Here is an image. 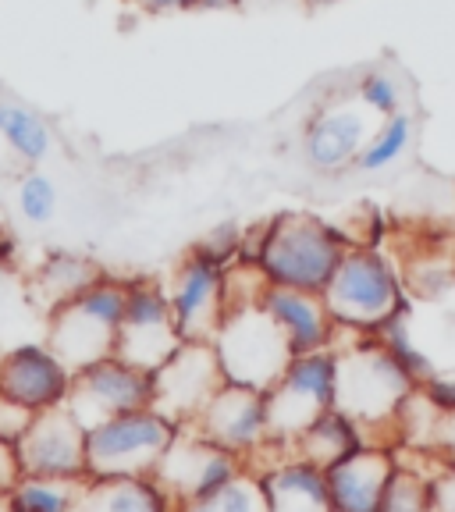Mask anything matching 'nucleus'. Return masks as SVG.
I'll use <instances>...</instances> for the list:
<instances>
[{
    "instance_id": "obj_1",
    "label": "nucleus",
    "mask_w": 455,
    "mask_h": 512,
    "mask_svg": "<svg viewBox=\"0 0 455 512\" xmlns=\"http://www.w3.org/2000/svg\"><path fill=\"white\" fill-rule=\"evenodd\" d=\"M349 249L342 228L328 224L324 217L285 210L256 232V246H242L239 260L260 267L271 285L324 292Z\"/></svg>"
},
{
    "instance_id": "obj_2",
    "label": "nucleus",
    "mask_w": 455,
    "mask_h": 512,
    "mask_svg": "<svg viewBox=\"0 0 455 512\" xmlns=\"http://www.w3.org/2000/svg\"><path fill=\"white\" fill-rule=\"evenodd\" d=\"M320 296L342 331L377 335L395 313L406 310V278L377 246H352Z\"/></svg>"
},
{
    "instance_id": "obj_3",
    "label": "nucleus",
    "mask_w": 455,
    "mask_h": 512,
    "mask_svg": "<svg viewBox=\"0 0 455 512\" xmlns=\"http://www.w3.org/2000/svg\"><path fill=\"white\" fill-rule=\"evenodd\" d=\"M335 356H338L335 406L345 416H352L363 427V434L370 427H395L399 409L420 388L409 377V370L374 335H356V342H349L345 349H335Z\"/></svg>"
},
{
    "instance_id": "obj_4",
    "label": "nucleus",
    "mask_w": 455,
    "mask_h": 512,
    "mask_svg": "<svg viewBox=\"0 0 455 512\" xmlns=\"http://www.w3.org/2000/svg\"><path fill=\"white\" fill-rule=\"evenodd\" d=\"M128 303V281L104 274L100 281L79 292L72 303L57 306L47 317V338L43 342L64 360V367L82 370L114 356L121 317Z\"/></svg>"
},
{
    "instance_id": "obj_5",
    "label": "nucleus",
    "mask_w": 455,
    "mask_h": 512,
    "mask_svg": "<svg viewBox=\"0 0 455 512\" xmlns=\"http://www.w3.org/2000/svg\"><path fill=\"white\" fill-rule=\"evenodd\" d=\"M178 431L153 406L111 416L86 431V477H153Z\"/></svg>"
},
{
    "instance_id": "obj_6",
    "label": "nucleus",
    "mask_w": 455,
    "mask_h": 512,
    "mask_svg": "<svg viewBox=\"0 0 455 512\" xmlns=\"http://www.w3.org/2000/svg\"><path fill=\"white\" fill-rule=\"evenodd\" d=\"M338 399V356L335 349L292 356L285 374L267 388V434L271 445L292 452L306 427L335 409Z\"/></svg>"
},
{
    "instance_id": "obj_7",
    "label": "nucleus",
    "mask_w": 455,
    "mask_h": 512,
    "mask_svg": "<svg viewBox=\"0 0 455 512\" xmlns=\"http://www.w3.org/2000/svg\"><path fill=\"white\" fill-rule=\"evenodd\" d=\"M214 349L228 381L249 384L260 392H267L292 363V349H288L285 335L260 303L239 306L228 313L214 338Z\"/></svg>"
},
{
    "instance_id": "obj_8",
    "label": "nucleus",
    "mask_w": 455,
    "mask_h": 512,
    "mask_svg": "<svg viewBox=\"0 0 455 512\" xmlns=\"http://www.w3.org/2000/svg\"><path fill=\"white\" fill-rule=\"evenodd\" d=\"M164 292L182 342H214L228 317V264L203 246L189 249L175 264Z\"/></svg>"
},
{
    "instance_id": "obj_9",
    "label": "nucleus",
    "mask_w": 455,
    "mask_h": 512,
    "mask_svg": "<svg viewBox=\"0 0 455 512\" xmlns=\"http://www.w3.org/2000/svg\"><path fill=\"white\" fill-rule=\"evenodd\" d=\"M178 345H182V335H178L175 317H171L164 285H157V281H128V303L125 317H121L114 356L153 374L175 356Z\"/></svg>"
},
{
    "instance_id": "obj_10",
    "label": "nucleus",
    "mask_w": 455,
    "mask_h": 512,
    "mask_svg": "<svg viewBox=\"0 0 455 512\" xmlns=\"http://www.w3.org/2000/svg\"><path fill=\"white\" fill-rule=\"evenodd\" d=\"M242 470H249V463L242 456L207 441L200 431H192V427H182L175 434V441H171V448L164 452V459L157 463L153 477H157V484L178 505H185L221 491Z\"/></svg>"
},
{
    "instance_id": "obj_11",
    "label": "nucleus",
    "mask_w": 455,
    "mask_h": 512,
    "mask_svg": "<svg viewBox=\"0 0 455 512\" xmlns=\"http://www.w3.org/2000/svg\"><path fill=\"white\" fill-rule=\"evenodd\" d=\"M228 381L214 342H182L160 370H153V409L171 424L189 427Z\"/></svg>"
},
{
    "instance_id": "obj_12",
    "label": "nucleus",
    "mask_w": 455,
    "mask_h": 512,
    "mask_svg": "<svg viewBox=\"0 0 455 512\" xmlns=\"http://www.w3.org/2000/svg\"><path fill=\"white\" fill-rule=\"evenodd\" d=\"M64 406L72 409L79 424L89 431L111 416L153 406V374L118 360V356H107V360L75 370L72 392Z\"/></svg>"
},
{
    "instance_id": "obj_13",
    "label": "nucleus",
    "mask_w": 455,
    "mask_h": 512,
    "mask_svg": "<svg viewBox=\"0 0 455 512\" xmlns=\"http://www.w3.org/2000/svg\"><path fill=\"white\" fill-rule=\"evenodd\" d=\"M22 477L86 480V427L68 406L32 416L29 431L15 445Z\"/></svg>"
},
{
    "instance_id": "obj_14",
    "label": "nucleus",
    "mask_w": 455,
    "mask_h": 512,
    "mask_svg": "<svg viewBox=\"0 0 455 512\" xmlns=\"http://www.w3.org/2000/svg\"><path fill=\"white\" fill-rule=\"evenodd\" d=\"M189 427L249 463L253 456L271 448V434H267V392L249 388V384L224 381L214 399L207 402V409Z\"/></svg>"
},
{
    "instance_id": "obj_15",
    "label": "nucleus",
    "mask_w": 455,
    "mask_h": 512,
    "mask_svg": "<svg viewBox=\"0 0 455 512\" xmlns=\"http://www.w3.org/2000/svg\"><path fill=\"white\" fill-rule=\"evenodd\" d=\"M72 370L47 342H18L0 352V395L15 399L18 406L43 413L68 402Z\"/></svg>"
},
{
    "instance_id": "obj_16",
    "label": "nucleus",
    "mask_w": 455,
    "mask_h": 512,
    "mask_svg": "<svg viewBox=\"0 0 455 512\" xmlns=\"http://www.w3.org/2000/svg\"><path fill=\"white\" fill-rule=\"evenodd\" d=\"M370 114L360 104H331L320 107L303 132L306 164L324 175H338L345 168H356L363 146L370 139Z\"/></svg>"
},
{
    "instance_id": "obj_17",
    "label": "nucleus",
    "mask_w": 455,
    "mask_h": 512,
    "mask_svg": "<svg viewBox=\"0 0 455 512\" xmlns=\"http://www.w3.org/2000/svg\"><path fill=\"white\" fill-rule=\"evenodd\" d=\"M260 306L271 313V320L281 328V335H285L292 356L335 349L338 324H335V317H331L328 303H324L320 292L267 285L264 296H260Z\"/></svg>"
},
{
    "instance_id": "obj_18",
    "label": "nucleus",
    "mask_w": 455,
    "mask_h": 512,
    "mask_svg": "<svg viewBox=\"0 0 455 512\" xmlns=\"http://www.w3.org/2000/svg\"><path fill=\"white\" fill-rule=\"evenodd\" d=\"M395 448L363 445L328 473V491L335 512H381V498L395 473Z\"/></svg>"
},
{
    "instance_id": "obj_19",
    "label": "nucleus",
    "mask_w": 455,
    "mask_h": 512,
    "mask_svg": "<svg viewBox=\"0 0 455 512\" xmlns=\"http://www.w3.org/2000/svg\"><path fill=\"white\" fill-rule=\"evenodd\" d=\"M267 491V512H335L328 491V473L299 456H281L260 466Z\"/></svg>"
},
{
    "instance_id": "obj_20",
    "label": "nucleus",
    "mask_w": 455,
    "mask_h": 512,
    "mask_svg": "<svg viewBox=\"0 0 455 512\" xmlns=\"http://www.w3.org/2000/svg\"><path fill=\"white\" fill-rule=\"evenodd\" d=\"M104 278V267L89 260L82 253H50L36 274L25 285V296H29V306L36 313H43V320L57 310V306L72 303L79 292H86L93 281Z\"/></svg>"
},
{
    "instance_id": "obj_21",
    "label": "nucleus",
    "mask_w": 455,
    "mask_h": 512,
    "mask_svg": "<svg viewBox=\"0 0 455 512\" xmlns=\"http://www.w3.org/2000/svg\"><path fill=\"white\" fill-rule=\"evenodd\" d=\"M75 512H178L157 477H86Z\"/></svg>"
},
{
    "instance_id": "obj_22",
    "label": "nucleus",
    "mask_w": 455,
    "mask_h": 512,
    "mask_svg": "<svg viewBox=\"0 0 455 512\" xmlns=\"http://www.w3.org/2000/svg\"><path fill=\"white\" fill-rule=\"evenodd\" d=\"M363 445H370L363 427L335 406L324 416H317V420L299 434L296 445H292V456L306 459V463L320 466V470H331V466L342 463L345 456H352V452Z\"/></svg>"
},
{
    "instance_id": "obj_23",
    "label": "nucleus",
    "mask_w": 455,
    "mask_h": 512,
    "mask_svg": "<svg viewBox=\"0 0 455 512\" xmlns=\"http://www.w3.org/2000/svg\"><path fill=\"white\" fill-rule=\"evenodd\" d=\"M413 136H416V118L406 107L388 114V118H381L374 132H370L360 160H356V171H388L409 153Z\"/></svg>"
},
{
    "instance_id": "obj_24",
    "label": "nucleus",
    "mask_w": 455,
    "mask_h": 512,
    "mask_svg": "<svg viewBox=\"0 0 455 512\" xmlns=\"http://www.w3.org/2000/svg\"><path fill=\"white\" fill-rule=\"evenodd\" d=\"M82 480L22 477L8 495L11 512H75Z\"/></svg>"
},
{
    "instance_id": "obj_25",
    "label": "nucleus",
    "mask_w": 455,
    "mask_h": 512,
    "mask_svg": "<svg viewBox=\"0 0 455 512\" xmlns=\"http://www.w3.org/2000/svg\"><path fill=\"white\" fill-rule=\"evenodd\" d=\"M395 459H399V452H395ZM438 473H427L399 459L388 488H384L381 512H434V480H438Z\"/></svg>"
},
{
    "instance_id": "obj_26",
    "label": "nucleus",
    "mask_w": 455,
    "mask_h": 512,
    "mask_svg": "<svg viewBox=\"0 0 455 512\" xmlns=\"http://www.w3.org/2000/svg\"><path fill=\"white\" fill-rule=\"evenodd\" d=\"M178 512H267V491L256 470H242L221 491L178 505Z\"/></svg>"
},
{
    "instance_id": "obj_27",
    "label": "nucleus",
    "mask_w": 455,
    "mask_h": 512,
    "mask_svg": "<svg viewBox=\"0 0 455 512\" xmlns=\"http://www.w3.org/2000/svg\"><path fill=\"white\" fill-rule=\"evenodd\" d=\"M0 136L25 164H40L43 157L54 146V136H50V125L29 107H8V118H4V128Z\"/></svg>"
},
{
    "instance_id": "obj_28",
    "label": "nucleus",
    "mask_w": 455,
    "mask_h": 512,
    "mask_svg": "<svg viewBox=\"0 0 455 512\" xmlns=\"http://www.w3.org/2000/svg\"><path fill=\"white\" fill-rule=\"evenodd\" d=\"M356 104L370 118H388V114L402 111V89L388 72H367L356 82Z\"/></svg>"
},
{
    "instance_id": "obj_29",
    "label": "nucleus",
    "mask_w": 455,
    "mask_h": 512,
    "mask_svg": "<svg viewBox=\"0 0 455 512\" xmlns=\"http://www.w3.org/2000/svg\"><path fill=\"white\" fill-rule=\"evenodd\" d=\"M18 210L29 224H47L57 214V185L43 171H29L18 182Z\"/></svg>"
},
{
    "instance_id": "obj_30",
    "label": "nucleus",
    "mask_w": 455,
    "mask_h": 512,
    "mask_svg": "<svg viewBox=\"0 0 455 512\" xmlns=\"http://www.w3.org/2000/svg\"><path fill=\"white\" fill-rule=\"evenodd\" d=\"M427 456L438 459V466H455V406H441L434 438L427 445Z\"/></svg>"
},
{
    "instance_id": "obj_31",
    "label": "nucleus",
    "mask_w": 455,
    "mask_h": 512,
    "mask_svg": "<svg viewBox=\"0 0 455 512\" xmlns=\"http://www.w3.org/2000/svg\"><path fill=\"white\" fill-rule=\"evenodd\" d=\"M32 409L18 406L15 399H8V395H0V441H8V445H18V438H22L25 431H29L32 424Z\"/></svg>"
},
{
    "instance_id": "obj_32",
    "label": "nucleus",
    "mask_w": 455,
    "mask_h": 512,
    "mask_svg": "<svg viewBox=\"0 0 455 512\" xmlns=\"http://www.w3.org/2000/svg\"><path fill=\"white\" fill-rule=\"evenodd\" d=\"M18 480H22V463H18L15 445L0 441V498H8Z\"/></svg>"
},
{
    "instance_id": "obj_33",
    "label": "nucleus",
    "mask_w": 455,
    "mask_h": 512,
    "mask_svg": "<svg viewBox=\"0 0 455 512\" xmlns=\"http://www.w3.org/2000/svg\"><path fill=\"white\" fill-rule=\"evenodd\" d=\"M434 512H455V466H445L434 480Z\"/></svg>"
},
{
    "instance_id": "obj_34",
    "label": "nucleus",
    "mask_w": 455,
    "mask_h": 512,
    "mask_svg": "<svg viewBox=\"0 0 455 512\" xmlns=\"http://www.w3.org/2000/svg\"><path fill=\"white\" fill-rule=\"evenodd\" d=\"M146 15H178V11H196L203 8V0H132Z\"/></svg>"
},
{
    "instance_id": "obj_35",
    "label": "nucleus",
    "mask_w": 455,
    "mask_h": 512,
    "mask_svg": "<svg viewBox=\"0 0 455 512\" xmlns=\"http://www.w3.org/2000/svg\"><path fill=\"white\" fill-rule=\"evenodd\" d=\"M427 395H431L438 406H455V381H445V377H431V381L424 384Z\"/></svg>"
},
{
    "instance_id": "obj_36",
    "label": "nucleus",
    "mask_w": 455,
    "mask_h": 512,
    "mask_svg": "<svg viewBox=\"0 0 455 512\" xmlns=\"http://www.w3.org/2000/svg\"><path fill=\"white\" fill-rule=\"evenodd\" d=\"M306 4H313V8H328V4H338V0H306Z\"/></svg>"
},
{
    "instance_id": "obj_37",
    "label": "nucleus",
    "mask_w": 455,
    "mask_h": 512,
    "mask_svg": "<svg viewBox=\"0 0 455 512\" xmlns=\"http://www.w3.org/2000/svg\"><path fill=\"white\" fill-rule=\"evenodd\" d=\"M8 242H11V235L4 232V224H0V246H8Z\"/></svg>"
},
{
    "instance_id": "obj_38",
    "label": "nucleus",
    "mask_w": 455,
    "mask_h": 512,
    "mask_svg": "<svg viewBox=\"0 0 455 512\" xmlns=\"http://www.w3.org/2000/svg\"><path fill=\"white\" fill-rule=\"evenodd\" d=\"M4 118H8V104H0V128H4Z\"/></svg>"
},
{
    "instance_id": "obj_39",
    "label": "nucleus",
    "mask_w": 455,
    "mask_h": 512,
    "mask_svg": "<svg viewBox=\"0 0 455 512\" xmlns=\"http://www.w3.org/2000/svg\"><path fill=\"white\" fill-rule=\"evenodd\" d=\"M0 352H4V349H0Z\"/></svg>"
}]
</instances>
